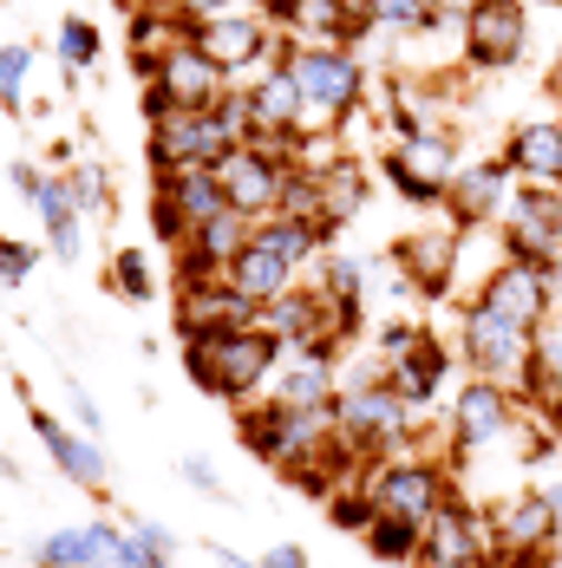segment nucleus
<instances>
[{
	"label": "nucleus",
	"mask_w": 562,
	"mask_h": 568,
	"mask_svg": "<svg viewBox=\"0 0 562 568\" xmlns=\"http://www.w3.org/2000/svg\"><path fill=\"white\" fill-rule=\"evenodd\" d=\"M281 359V341L269 327H235V334H190V373L217 398L255 393Z\"/></svg>",
	"instance_id": "nucleus-1"
},
{
	"label": "nucleus",
	"mask_w": 562,
	"mask_h": 568,
	"mask_svg": "<svg viewBox=\"0 0 562 568\" xmlns=\"http://www.w3.org/2000/svg\"><path fill=\"white\" fill-rule=\"evenodd\" d=\"M504 255L562 275V190L556 183H516V196L504 203Z\"/></svg>",
	"instance_id": "nucleus-2"
},
{
	"label": "nucleus",
	"mask_w": 562,
	"mask_h": 568,
	"mask_svg": "<svg viewBox=\"0 0 562 568\" xmlns=\"http://www.w3.org/2000/svg\"><path fill=\"white\" fill-rule=\"evenodd\" d=\"M334 412H340V438L347 445H360V452H387V445H399L405 438V398H399V386L387 379V366H367L347 393L334 398Z\"/></svg>",
	"instance_id": "nucleus-3"
},
{
	"label": "nucleus",
	"mask_w": 562,
	"mask_h": 568,
	"mask_svg": "<svg viewBox=\"0 0 562 568\" xmlns=\"http://www.w3.org/2000/svg\"><path fill=\"white\" fill-rule=\"evenodd\" d=\"M464 359L478 366V379L523 386L530 379V359H536V334L516 327L510 314H498L491 301H471L464 307Z\"/></svg>",
	"instance_id": "nucleus-4"
},
{
	"label": "nucleus",
	"mask_w": 562,
	"mask_h": 568,
	"mask_svg": "<svg viewBox=\"0 0 562 568\" xmlns=\"http://www.w3.org/2000/svg\"><path fill=\"white\" fill-rule=\"evenodd\" d=\"M387 176H393L399 196H412V203H445L451 176H458V144H451V131H439V124L399 131V144L387 151Z\"/></svg>",
	"instance_id": "nucleus-5"
},
{
	"label": "nucleus",
	"mask_w": 562,
	"mask_h": 568,
	"mask_svg": "<svg viewBox=\"0 0 562 568\" xmlns=\"http://www.w3.org/2000/svg\"><path fill=\"white\" fill-rule=\"evenodd\" d=\"M510 432H516V398L504 379H471L458 405H451V452L458 457H484L498 452Z\"/></svg>",
	"instance_id": "nucleus-6"
},
{
	"label": "nucleus",
	"mask_w": 562,
	"mask_h": 568,
	"mask_svg": "<svg viewBox=\"0 0 562 568\" xmlns=\"http://www.w3.org/2000/svg\"><path fill=\"white\" fill-rule=\"evenodd\" d=\"M530 47V13L523 0H471L464 7V59L498 72V65H516Z\"/></svg>",
	"instance_id": "nucleus-7"
},
{
	"label": "nucleus",
	"mask_w": 562,
	"mask_h": 568,
	"mask_svg": "<svg viewBox=\"0 0 562 568\" xmlns=\"http://www.w3.org/2000/svg\"><path fill=\"white\" fill-rule=\"evenodd\" d=\"M498 556L491 542V516L464 510V504H439V516L425 523V542H419V562L425 568H484Z\"/></svg>",
	"instance_id": "nucleus-8"
},
{
	"label": "nucleus",
	"mask_w": 562,
	"mask_h": 568,
	"mask_svg": "<svg viewBox=\"0 0 562 568\" xmlns=\"http://www.w3.org/2000/svg\"><path fill=\"white\" fill-rule=\"evenodd\" d=\"M367 497H373V510H387V516L432 523L439 504H445V477H439V464H425V457H387V464L373 470Z\"/></svg>",
	"instance_id": "nucleus-9"
},
{
	"label": "nucleus",
	"mask_w": 562,
	"mask_h": 568,
	"mask_svg": "<svg viewBox=\"0 0 562 568\" xmlns=\"http://www.w3.org/2000/svg\"><path fill=\"white\" fill-rule=\"evenodd\" d=\"M478 301H491V307L510 314L516 327L543 334V327H550V301H556V275H543V268H530V262L504 255V262L484 275V294H478Z\"/></svg>",
	"instance_id": "nucleus-10"
},
{
	"label": "nucleus",
	"mask_w": 562,
	"mask_h": 568,
	"mask_svg": "<svg viewBox=\"0 0 562 568\" xmlns=\"http://www.w3.org/2000/svg\"><path fill=\"white\" fill-rule=\"evenodd\" d=\"M288 72H294L301 99L328 118H347V105L360 99V59L347 47H308V53L288 59Z\"/></svg>",
	"instance_id": "nucleus-11"
},
{
	"label": "nucleus",
	"mask_w": 562,
	"mask_h": 568,
	"mask_svg": "<svg viewBox=\"0 0 562 568\" xmlns=\"http://www.w3.org/2000/svg\"><path fill=\"white\" fill-rule=\"evenodd\" d=\"M151 85L164 92L177 112H210L223 99V65L203 53L197 40H177L158 65H151Z\"/></svg>",
	"instance_id": "nucleus-12"
},
{
	"label": "nucleus",
	"mask_w": 562,
	"mask_h": 568,
	"mask_svg": "<svg viewBox=\"0 0 562 568\" xmlns=\"http://www.w3.org/2000/svg\"><path fill=\"white\" fill-rule=\"evenodd\" d=\"M229 190V210H242V216H269L281 210V190H288V171H281L275 151H262V144H235L223 164H217Z\"/></svg>",
	"instance_id": "nucleus-13"
},
{
	"label": "nucleus",
	"mask_w": 562,
	"mask_h": 568,
	"mask_svg": "<svg viewBox=\"0 0 562 568\" xmlns=\"http://www.w3.org/2000/svg\"><path fill=\"white\" fill-rule=\"evenodd\" d=\"M516 183H523V176L510 171L504 158H471V164H458V176H451V190H445L451 223L471 229V223L504 216V203L516 196Z\"/></svg>",
	"instance_id": "nucleus-14"
},
{
	"label": "nucleus",
	"mask_w": 562,
	"mask_h": 568,
	"mask_svg": "<svg viewBox=\"0 0 562 568\" xmlns=\"http://www.w3.org/2000/svg\"><path fill=\"white\" fill-rule=\"evenodd\" d=\"M562 529L556 504H550V490H516L504 497L498 510H491V542H498V562L504 556H530V549H550Z\"/></svg>",
	"instance_id": "nucleus-15"
},
{
	"label": "nucleus",
	"mask_w": 562,
	"mask_h": 568,
	"mask_svg": "<svg viewBox=\"0 0 562 568\" xmlns=\"http://www.w3.org/2000/svg\"><path fill=\"white\" fill-rule=\"evenodd\" d=\"M255 216H242V210H223V216H210V223H197L183 235V282H223V268L242 255V242L255 235Z\"/></svg>",
	"instance_id": "nucleus-16"
},
{
	"label": "nucleus",
	"mask_w": 562,
	"mask_h": 568,
	"mask_svg": "<svg viewBox=\"0 0 562 568\" xmlns=\"http://www.w3.org/2000/svg\"><path fill=\"white\" fill-rule=\"evenodd\" d=\"M399 275L412 282V294H425V301H439L451 294V275H458V229H419V235H405L393 248Z\"/></svg>",
	"instance_id": "nucleus-17"
},
{
	"label": "nucleus",
	"mask_w": 562,
	"mask_h": 568,
	"mask_svg": "<svg viewBox=\"0 0 562 568\" xmlns=\"http://www.w3.org/2000/svg\"><path fill=\"white\" fill-rule=\"evenodd\" d=\"M118 536L112 523H72V529H53L40 549H33V562L40 568H118Z\"/></svg>",
	"instance_id": "nucleus-18"
},
{
	"label": "nucleus",
	"mask_w": 562,
	"mask_h": 568,
	"mask_svg": "<svg viewBox=\"0 0 562 568\" xmlns=\"http://www.w3.org/2000/svg\"><path fill=\"white\" fill-rule=\"evenodd\" d=\"M249 307L255 301L235 294L229 282H183V334H235V327H255Z\"/></svg>",
	"instance_id": "nucleus-19"
},
{
	"label": "nucleus",
	"mask_w": 562,
	"mask_h": 568,
	"mask_svg": "<svg viewBox=\"0 0 562 568\" xmlns=\"http://www.w3.org/2000/svg\"><path fill=\"white\" fill-rule=\"evenodd\" d=\"M190 40L217 59L223 72H242L249 59L269 53V33H262V20H249V13H217V20H197V27H190Z\"/></svg>",
	"instance_id": "nucleus-20"
},
{
	"label": "nucleus",
	"mask_w": 562,
	"mask_h": 568,
	"mask_svg": "<svg viewBox=\"0 0 562 568\" xmlns=\"http://www.w3.org/2000/svg\"><path fill=\"white\" fill-rule=\"evenodd\" d=\"M504 164L523 183H556L562 176V118H530V124H516L504 144Z\"/></svg>",
	"instance_id": "nucleus-21"
},
{
	"label": "nucleus",
	"mask_w": 562,
	"mask_h": 568,
	"mask_svg": "<svg viewBox=\"0 0 562 568\" xmlns=\"http://www.w3.org/2000/svg\"><path fill=\"white\" fill-rule=\"evenodd\" d=\"M275 13L294 20V33L328 40V47H347V40L367 27V7H360V0H275Z\"/></svg>",
	"instance_id": "nucleus-22"
},
{
	"label": "nucleus",
	"mask_w": 562,
	"mask_h": 568,
	"mask_svg": "<svg viewBox=\"0 0 562 568\" xmlns=\"http://www.w3.org/2000/svg\"><path fill=\"white\" fill-rule=\"evenodd\" d=\"M33 210H40V223H47V242H53L59 262H79L86 255V229H79V196H72V183L66 176H47L40 190H33Z\"/></svg>",
	"instance_id": "nucleus-23"
},
{
	"label": "nucleus",
	"mask_w": 562,
	"mask_h": 568,
	"mask_svg": "<svg viewBox=\"0 0 562 568\" xmlns=\"http://www.w3.org/2000/svg\"><path fill=\"white\" fill-rule=\"evenodd\" d=\"M445 366H451L445 346L432 341V334H419L405 353H393V359H387V379L399 386V398H405V405H425V398L445 386Z\"/></svg>",
	"instance_id": "nucleus-24"
},
{
	"label": "nucleus",
	"mask_w": 562,
	"mask_h": 568,
	"mask_svg": "<svg viewBox=\"0 0 562 568\" xmlns=\"http://www.w3.org/2000/svg\"><path fill=\"white\" fill-rule=\"evenodd\" d=\"M288 275H294V262H281L262 235H249L242 255L223 268V282L235 287V294H249V301H275V294H288Z\"/></svg>",
	"instance_id": "nucleus-25"
},
{
	"label": "nucleus",
	"mask_w": 562,
	"mask_h": 568,
	"mask_svg": "<svg viewBox=\"0 0 562 568\" xmlns=\"http://www.w3.org/2000/svg\"><path fill=\"white\" fill-rule=\"evenodd\" d=\"M249 112H255V131H275V138H294V131H301L308 99H301V85H294L288 65H275V72L249 92Z\"/></svg>",
	"instance_id": "nucleus-26"
},
{
	"label": "nucleus",
	"mask_w": 562,
	"mask_h": 568,
	"mask_svg": "<svg viewBox=\"0 0 562 568\" xmlns=\"http://www.w3.org/2000/svg\"><path fill=\"white\" fill-rule=\"evenodd\" d=\"M33 432L47 438V452H53V464L72 477V484H106V452L92 445V438H79V432H66L59 418H47V412H33Z\"/></svg>",
	"instance_id": "nucleus-27"
},
{
	"label": "nucleus",
	"mask_w": 562,
	"mask_h": 568,
	"mask_svg": "<svg viewBox=\"0 0 562 568\" xmlns=\"http://www.w3.org/2000/svg\"><path fill=\"white\" fill-rule=\"evenodd\" d=\"M164 196L177 203V216H183L190 229L229 210V190H223V176H217V171H177V176L164 183Z\"/></svg>",
	"instance_id": "nucleus-28"
},
{
	"label": "nucleus",
	"mask_w": 562,
	"mask_h": 568,
	"mask_svg": "<svg viewBox=\"0 0 562 568\" xmlns=\"http://www.w3.org/2000/svg\"><path fill=\"white\" fill-rule=\"evenodd\" d=\"M281 405H334V379H328V353L301 346L294 373L281 379Z\"/></svg>",
	"instance_id": "nucleus-29"
},
{
	"label": "nucleus",
	"mask_w": 562,
	"mask_h": 568,
	"mask_svg": "<svg viewBox=\"0 0 562 568\" xmlns=\"http://www.w3.org/2000/svg\"><path fill=\"white\" fill-rule=\"evenodd\" d=\"M419 542H425V523H412V516H373L367 523V549L380 556V562H412L419 556Z\"/></svg>",
	"instance_id": "nucleus-30"
},
{
	"label": "nucleus",
	"mask_w": 562,
	"mask_h": 568,
	"mask_svg": "<svg viewBox=\"0 0 562 568\" xmlns=\"http://www.w3.org/2000/svg\"><path fill=\"white\" fill-rule=\"evenodd\" d=\"M255 235L275 248L281 262H308V255H314V242H321V229L301 223V216H269V223L255 229Z\"/></svg>",
	"instance_id": "nucleus-31"
},
{
	"label": "nucleus",
	"mask_w": 562,
	"mask_h": 568,
	"mask_svg": "<svg viewBox=\"0 0 562 568\" xmlns=\"http://www.w3.org/2000/svg\"><path fill=\"white\" fill-rule=\"evenodd\" d=\"M360 7H367V27H399V33L439 27V7H425V0H360Z\"/></svg>",
	"instance_id": "nucleus-32"
},
{
	"label": "nucleus",
	"mask_w": 562,
	"mask_h": 568,
	"mask_svg": "<svg viewBox=\"0 0 562 568\" xmlns=\"http://www.w3.org/2000/svg\"><path fill=\"white\" fill-rule=\"evenodd\" d=\"M360 287H367V262H353V255H334L328 262V294H334L340 307L360 321Z\"/></svg>",
	"instance_id": "nucleus-33"
},
{
	"label": "nucleus",
	"mask_w": 562,
	"mask_h": 568,
	"mask_svg": "<svg viewBox=\"0 0 562 568\" xmlns=\"http://www.w3.org/2000/svg\"><path fill=\"white\" fill-rule=\"evenodd\" d=\"M27 72H33V47H0V105H7V112H20Z\"/></svg>",
	"instance_id": "nucleus-34"
},
{
	"label": "nucleus",
	"mask_w": 562,
	"mask_h": 568,
	"mask_svg": "<svg viewBox=\"0 0 562 568\" xmlns=\"http://www.w3.org/2000/svg\"><path fill=\"white\" fill-rule=\"evenodd\" d=\"M59 59H66L72 72L92 65V59H99V33H92L86 20H66V27H59Z\"/></svg>",
	"instance_id": "nucleus-35"
},
{
	"label": "nucleus",
	"mask_w": 562,
	"mask_h": 568,
	"mask_svg": "<svg viewBox=\"0 0 562 568\" xmlns=\"http://www.w3.org/2000/svg\"><path fill=\"white\" fill-rule=\"evenodd\" d=\"M112 287L124 294V301H144V294H151V268H144L138 248H124V255L112 262Z\"/></svg>",
	"instance_id": "nucleus-36"
},
{
	"label": "nucleus",
	"mask_w": 562,
	"mask_h": 568,
	"mask_svg": "<svg viewBox=\"0 0 562 568\" xmlns=\"http://www.w3.org/2000/svg\"><path fill=\"white\" fill-rule=\"evenodd\" d=\"M170 556H177V549H158V542L138 536V529L118 542V568H170Z\"/></svg>",
	"instance_id": "nucleus-37"
},
{
	"label": "nucleus",
	"mask_w": 562,
	"mask_h": 568,
	"mask_svg": "<svg viewBox=\"0 0 562 568\" xmlns=\"http://www.w3.org/2000/svg\"><path fill=\"white\" fill-rule=\"evenodd\" d=\"M27 275H33V248H27V242H7V235H0V287H20Z\"/></svg>",
	"instance_id": "nucleus-38"
},
{
	"label": "nucleus",
	"mask_w": 562,
	"mask_h": 568,
	"mask_svg": "<svg viewBox=\"0 0 562 568\" xmlns=\"http://www.w3.org/2000/svg\"><path fill=\"white\" fill-rule=\"evenodd\" d=\"M373 497H367V490H360V497H340L334 504V529H360V536H367V523H373Z\"/></svg>",
	"instance_id": "nucleus-39"
},
{
	"label": "nucleus",
	"mask_w": 562,
	"mask_h": 568,
	"mask_svg": "<svg viewBox=\"0 0 562 568\" xmlns=\"http://www.w3.org/2000/svg\"><path fill=\"white\" fill-rule=\"evenodd\" d=\"M66 183H72L79 210H99V203H106V176H99V171H66Z\"/></svg>",
	"instance_id": "nucleus-40"
},
{
	"label": "nucleus",
	"mask_w": 562,
	"mask_h": 568,
	"mask_svg": "<svg viewBox=\"0 0 562 568\" xmlns=\"http://www.w3.org/2000/svg\"><path fill=\"white\" fill-rule=\"evenodd\" d=\"M183 477H190V484H197L203 497H223V477L210 470V457H183Z\"/></svg>",
	"instance_id": "nucleus-41"
},
{
	"label": "nucleus",
	"mask_w": 562,
	"mask_h": 568,
	"mask_svg": "<svg viewBox=\"0 0 562 568\" xmlns=\"http://www.w3.org/2000/svg\"><path fill=\"white\" fill-rule=\"evenodd\" d=\"M170 7H177L183 20H217V13H229V7H235V0H170Z\"/></svg>",
	"instance_id": "nucleus-42"
},
{
	"label": "nucleus",
	"mask_w": 562,
	"mask_h": 568,
	"mask_svg": "<svg viewBox=\"0 0 562 568\" xmlns=\"http://www.w3.org/2000/svg\"><path fill=\"white\" fill-rule=\"evenodd\" d=\"M255 568H308V549H294V542H281V549H269Z\"/></svg>",
	"instance_id": "nucleus-43"
},
{
	"label": "nucleus",
	"mask_w": 562,
	"mask_h": 568,
	"mask_svg": "<svg viewBox=\"0 0 562 568\" xmlns=\"http://www.w3.org/2000/svg\"><path fill=\"white\" fill-rule=\"evenodd\" d=\"M7 176H13V190H20V196H33V190H40V183H47V176L33 171V164H27V158H13V164H7Z\"/></svg>",
	"instance_id": "nucleus-44"
},
{
	"label": "nucleus",
	"mask_w": 562,
	"mask_h": 568,
	"mask_svg": "<svg viewBox=\"0 0 562 568\" xmlns=\"http://www.w3.org/2000/svg\"><path fill=\"white\" fill-rule=\"evenodd\" d=\"M72 412H79V425H86V438H92V432L106 425V418H99V405H92L86 393H72Z\"/></svg>",
	"instance_id": "nucleus-45"
},
{
	"label": "nucleus",
	"mask_w": 562,
	"mask_h": 568,
	"mask_svg": "<svg viewBox=\"0 0 562 568\" xmlns=\"http://www.w3.org/2000/svg\"><path fill=\"white\" fill-rule=\"evenodd\" d=\"M504 568H556V562H550V549H530V556H504Z\"/></svg>",
	"instance_id": "nucleus-46"
},
{
	"label": "nucleus",
	"mask_w": 562,
	"mask_h": 568,
	"mask_svg": "<svg viewBox=\"0 0 562 568\" xmlns=\"http://www.w3.org/2000/svg\"><path fill=\"white\" fill-rule=\"evenodd\" d=\"M210 556H217V562H223V568H255V562H249V556H229V549H210Z\"/></svg>",
	"instance_id": "nucleus-47"
},
{
	"label": "nucleus",
	"mask_w": 562,
	"mask_h": 568,
	"mask_svg": "<svg viewBox=\"0 0 562 568\" xmlns=\"http://www.w3.org/2000/svg\"><path fill=\"white\" fill-rule=\"evenodd\" d=\"M556 190H562V176H556Z\"/></svg>",
	"instance_id": "nucleus-48"
}]
</instances>
